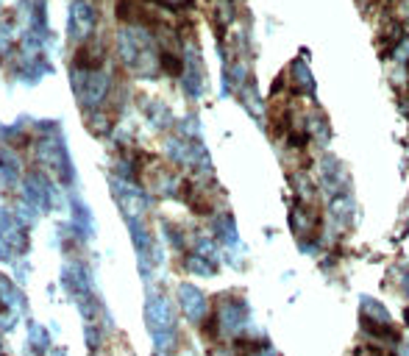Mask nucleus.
I'll return each mask as SVG.
<instances>
[{
    "label": "nucleus",
    "instance_id": "nucleus-1",
    "mask_svg": "<svg viewBox=\"0 0 409 356\" xmlns=\"http://www.w3.org/2000/svg\"><path fill=\"white\" fill-rule=\"evenodd\" d=\"M320 209L309 200H295L293 211H290V226H293V234L298 240V245H309V242H317V234H320Z\"/></svg>",
    "mask_w": 409,
    "mask_h": 356
},
{
    "label": "nucleus",
    "instance_id": "nucleus-2",
    "mask_svg": "<svg viewBox=\"0 0 409 356\" xmlns=\"http://www.w3.org/2000/svg\"><path fill=\"white\" fill-rule=\"evenodd\" d=\"M348 184V176H346V167L339 165V159H334L331 154H326L320 162H317V187L328 195V198H337L343 195V189Z\"/></svg>",
    "mask_w": 409,
    "mask_h": 356
},
{
    "label": "nucleus",
    "instance_id": "nucleus-3",
    "mask_svg": "<svg viewBox=\"0 0 409 356\" xmlns=\"http://www.w3.org/2000/svg\"><path fill=\"white\" fill-rule=\"evenodd\" d=\"M328 218L331 223L339 229V231H346L348 226H354V218H357V200L351 192H343V195H337L331 198L328 203Z\"/></svg>",
    "mask_w": 409,
    "mask_h": 356
},
{
    "label": "nucleus",
    "instance_id": "nucleus-4",
    "mask_svg": "<svg viewBox=\"0 0 409 356\" xmlns=\"http://www.w3.org/2000/svg\"><path fill=\"white\" fill-rule=\"evenodd\" d=\"M287 78H290V90H293L295 95H315V90H317L315 76H312L306 59H293V61H290Z\"/></svg>",
    "mask_w": 409,
    "mask_h": 356
},
{
    "label": "nucleus",
    "instance_id": "nucleus-5",
    "mask_svg": "<svg viewBox=\"0 0 409 356\" xmlns=\"http://www.w3.org/2000/svg\"><path fill=\"white\" fill-rule=\"evenodd\" d=\"M359 317H362V323H370V326H392L387 306L379 304L370 295H362L359 298Z\"/></svg>",
    "mask_w": 409,
    "mask_h": 356
},
{
    "label": "nucleus",
    "instance_id": "nucleus-6",
    "mask_svg": "<svg viewBox=\"0 0 409 356\" xmlns=\"http://www.w3.org/2000/svg\"><path fill=\"white\" fill-rule=\"evenodd\" d=\"M159 3H165L167 9H184V6L189 3V0H159Z\"/></svg>",
    "mask_w": 409,
    "mask_h": 356
},
{
    "label": "nucleus",
    "instance_id": "nucleus-7",
    "mask_svg": "<svg viewBox=\"0 0 409 356\" xmlns=\"http://www.w3.org/2000/svg\"><path fill=\"white\" fill-rule=\"evenodd\" d=\"M395 350H398V356H409V342H406V339H398Z\"/></svg>",
    "mask_w": 409,
    "mask_h": 356
}]
</instances>
